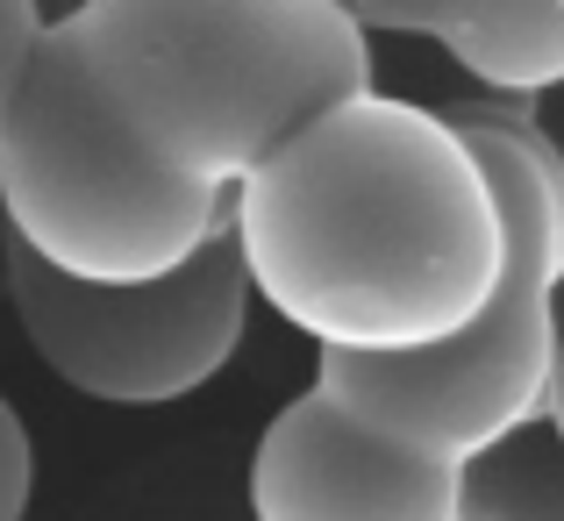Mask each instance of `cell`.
<instances>
[{
  "instance_id": "obj_1",
  "label": "cell",
  "mask_w": 564,
  "mask_h": 521,
  "mask_svg": "<svg viewBox=\"0 0 564 521\" xmlns=\"http://www.w3.org/2000/svg\"><path fill=\"white\" fill-rule=\"evenodd\" d=\"M250 293L315 357H422L494 307L508 221L443 108L365 94L229 193Z\"/></svg>"
},
{
  "instance_id": "obj_2",
  "label": "cell",
  "mask_w": 564,
  "mask_h": 521,
  "mask_svg": "<svg viewBox=\"0 0 564 521\" xmlns=\"http://www.w3.org/2000/svg\"><path fill=\"white\" fill-rule=\"evenodd\" d=\"M151 165L236 193L329 108L379 94L336 0H79L57 22Z\"/></svg>"
},
{
  "instance_id": "obj_3",
  "label": "cell",
  "mask_w": 564,
  "mask_h": 521,
  "mask_svg": "<svg viewBox=\"0 0 564 521\" xmlns=\"http://www.w3.org/2000/svg\"><path fill=\"white\" fill-rule=\"evenodd\" d=\"M471 137L508 221L500 293L457 344L422 357H315V386L379 436L465 471L494 443L551 422L557 293H564V158L543 137L536 100H457L443 108Z\"/></svg>"
},
{
  "instance_id": "obj_4",
  "label": "cell",
  "mask_w": 564,
  "mask_h": 521,
  "mask_svg": "<svg viewBox=\"0 0 564 521\" xmlns=\"http://www.w3.org/2000/svg\"><path fill=\"white\" fill-rule=\"evenodd\" d=\"M0 229L79 286H158L229 236V193L151 165L51 29L0 129Z\"/></svg>"
},
{
  "instance_id": "obj_5",
  "label": "cell",
  "mask_w": 564,
  "mask_h": 521,
  "mask_svg": "<svg viewBox=\"0 0 564 521\" xmlns=\"http://www.w3.org/2000/svg\"><path fill=\"white\" fill-rule=\"evenodd\" d=\"M250 272L236 236L158 279V286H79L8 243V307L29 350L100 408H165L186 400L243 350L250 322Z\"/></svg>"
},
{
  "instance_id": "obj_6",
  "label": "cell",
  "mask_w": 564,
  "mask_h": 521,
  "mask_svg": "<svg viewBox=\"0 0 564 521\" xmlns=\"http://www.w3.org/2000/svg\"><path fill=\"white\" fill-rule=\"evenodd\" d=\"M457 479V465L350 422L307 386L250 451V521H465Z\"/></svg>"
},
{
  "instance_id": "obj_7",
  "label": "cell",
  "mask_w": 564,
  "mask_h": 521,
  "mask_svg": "<svg viewBox=\"0 0 564 521\" xmlns=\"http://www.w3.org/2000/svg\"><path fill=\"white\" fill-rule=\"evenodd\" d=\"M365 36H429L486 100H551L564 86L557 0H336Z\"/></svg>"
},
{
  "instance_id": "obj_8",
  "label": "cell",
  "mask_w": 564,
  "mask_h": 521,
  "mask_svg": "<svg viewBox=\"0 0 564 521\" xmlns=\"http://www.w3.org/2000/svg\"><path fill=\"white\" fill-rule=\"evenodd\" d=\"M465 521H564V436L551 422L494 443L457 479Z\"/></svg>"
},
{
  "instance_id": "obj_9",
  "label": "cell",
  "mask_w": 564,
  "mask_h": 521,
  "mask_svg": "<svg viewBox=\"0 0 564 521\" xmlns=\"http://www.w3.org/2000/svg\"><path fill=\"white\" fill-rule=\"evenodd\" d=\"M51 14H43V0H0V129H8L14 100H22L29 72H36L43 43H51Z\"/></svg>"
},
{
  "instance_id": "obj_10",
  "label": "cell",
  "mask_w": 564,
  "mask_h": 521,
  "mask_svg": "<svg viewBox=\"0 0 564 521\" xmlns=\"http://www.w3.org/2000/svg\"><path fill=\"white\" fill-rule=\"evenodd\" d=\"M29 493H36V451H29L22 414H14L8 393H0V521H22Z\"/></svg>"
},
{
  "instance_id": "obj_11",
  "label": "cell",
  "mask_w": 564,
  "mask_h": 521,
  "mask_svg": "<svg viewBox=\"0 0 564 521\" xmlns=\"http://www.w3.org/2000/svg\"><path fill=\"white\" fill-rule=\"evenodd\" d=\"M536 122H543V137H551L557 158H564V86H557L551 100H536Z\"/></svg>"
},
{
  "instance_id": "obj_12",
  "label": "cell",
  "mask_w": 564,
  "mask_h": 521,
  "mask_svg": "<svg viewBox=\"0 0 564 521\" xmlns=\"http://www.w3.org/2000/svg\"><path fill=\"white\" fill-rule=\"evenodd\" d=\"M551 428L564 436V336H557V379H551Z\"/></svg>"
},
{
  "instance_id": "obj_13",
  "label": "cell",
  "mask_w": 564,
  "mask_h": 521,
  "mask_svg": "<svg viewBox=\"0 0 564 521\" xmlns=\"http://www.w3.org/2000/svg\"><path fill=\"white\" fill-rule=\"evenodd\" d=\"M557 8H564V0H557Z\"/></svg>"
}]
</instances>
